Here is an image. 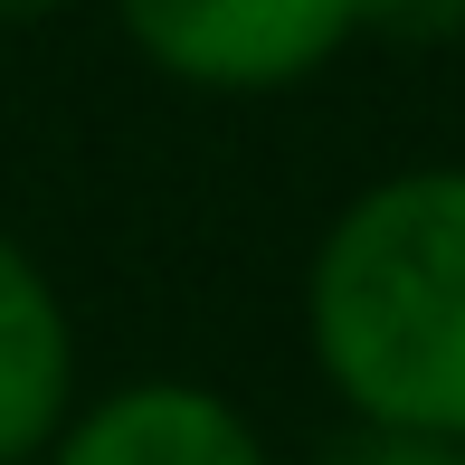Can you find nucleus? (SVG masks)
Here are the masks:
<instances>
[{"instance_id": "obj_7", "label": "nucleus", "mask_w": 465, "mask_h": 465, "mask_svg": "<svg viewBox=\"0 0 465 465\" xmlns=\"http://www.w3.org/2000/svg\"><path fill=\"white\" fill-rule=\"evenodd\" d=\"M57 10H76V0H0V29H38V19H57Z\"/></svg>"}, {"instance_id": "obj_1", "label": "nucleus", "mask_w": 465, "mask_h": 465, "mask_svg": "<svg viewBox=\"0 0 465 465\" xmlns=\"http://www.w3.org/2000/svg\"><path fill=\"white\" fill-rule=\"evenodd\" d=\"M304 351L351 428L465 456V162L380 172L323 219Z\"/></svg>"}, {"instance_id": "obj_3", "label": "nucleus", "mask_w": 465, "mask_h": 465, "mask_svg": "<svg viewBox=\"0 0 465 465\" xmlns=\"http://www.w3.org/2000/svg\"><path fill=\"white\" fill-rule=\"evenodd\" d=\"M38 465H276V456L228 390L153 371V380H114V390L76 399V418L48 437Z\"/></svg>"}, {"instance_id": "obj_6", "label": "nucleus", "mask_w": 465, "mask_h": 465, "mask_svg": "<svg viewBox=\"0 0 465 465\" xmlns=\"http://www.w3.org/2000/svg\"><path fill=\"white\" fill-rule=\"evenodd\" d=\"M313 465H456L447 447H418V437H380V428H351L342 447H323Z\"/></svg>"}, {"instance_id": "obj_5", "label": "nucleus", "mask_w": 465, "mask_h": 465, "mask_svg": "<svg viewBox=\"0 0 465 465\" xmlns=\"http://www.w3.org/2000/svg\"><path fill=\"white\" fill-rule=\"evenodd\" d=\"M361 38H399V48H447L465 38V0H351Z\"/></svg>"}, {"instance_id": "obj_2", "label": "nucleus", "mask_w": 465, "mask_h": 465, "mask_svg": "<svg viewBox=\"0 0 465 465\" xmlns=\"http://www.w3.org/2000/svg\"><path fill=\"white\" fill-rule=\"evenodd\" d=\"M124 48L190 95H285L351 48V0H104Z\"/></svg>"}, {"instance_id": "obj_4", "label": "nucleus", "mask_w": 465, "mask_h": 465, "mask_svg": "<svg viewBox=\"0 0 465 465\" xmlns=\"http://www.w3.org/2000/svg\"><path fill=\"white\" fill-rule=\"evenodd\" d=\"M76 418V313L57 276L0 228V465H38Z\"/></svg>"}, {"instance_id": "obj_8", "label": "nucleus", "mask_w": 465, "mask_h": 465, "mask_svg": "<svg viewBox=\"0 0 465 465\" xmlns=\"http://www.w3.org/2000/svg\"><path fill=\"white\" fill-rule=\"evenodd\" d=\"M456 465H465V456H456Z\"/></svg>"}]
</instances>
